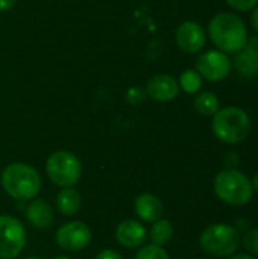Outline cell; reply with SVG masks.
Segmentation results:
<instances>
[{"mask_svg":"<svg viewBox=\"0 0 258 259\" xmlns=\"http://www.w3.org/2000/svg\"><path fill=\"white\" fill-rule=\"evenodd\" d=\"M211 42L224 53L240 52L249 35L245 21L234 12H219L208 23Z\"/></svg>","mask_w":258,"mask_h":259,"instance_id":"1","label":"cell"},{"mask_svg":"<svg viewBox=\"0 0 258 259\" xmlns=\"http://www.w3.org/2000/svg\"><path fill=\"white\" fill-rule=\"evenodd\" d=\"M3 190L17 202H27L38 196L41 190L40 173L23 162H14L5 167L0 176Z\"/></svg>","mask_w":258,"mask_h":259,"instance_id":"2","label":"cell"},{"mask_svg":"<svg viewBox=\"0 0 258 259\" xmlns=\"http://www.w3.org/2000/svg\"><path fill=\"white\" fill-rule=\"evenodd\" d=\"M211 131L225 144H239L251 134V118L239 106H225L213 115Z\"/></svg>","mask_w":258,"mask_h":259,"instance_id":"3","label":"cell"},{"mask_svg":"<svg viewBox=\"0 0 258 259\" xmlns=\"http://www.w3.org/2000/svg\"><path fill=\"white\" fill-rule=\"evenodd\" d=\"M213 188L216 196L231 206H243L249 203L254 194L249 178L236 168L219 171L214 178Z\"/></svg>","mask_w":258,"mask_h":259,"instance_id":"4","label":"cell"},{"mask_svg":"<svg viewBox=\"0 0 258 259\" xmlns=\"http://www.w3.org/2000/svg\"><path fill=\"white\" fill-rule=\"evenodd\" d=\"M199 246L211 256H231L240 246V234L236 228L225 223L211 225L201 234Z\"/></svg>","mask_w":258,"mask_h":259,"instance_id":"5","label":"cell"},{"mask_svg":"<svg viewBox=\"0 0 258 259\" xmlns=\"http://www.w3.org/2000/svg\"><path fill=\"white\" fill-rule=\"evenodd\" d=\"M46 173L49 179L61 187H75L82 175V165L78 156L68 150H56L46 161Z\"/></svg>","mask_w":258,"mask_h":259,"instance_id":"6","label":"cell"},{"mask_svg":"<svg viewBox=\"0 0 258 259\" xmlns=\"http://www.w3.org/2000/svg\"><path fill=\"white\" fill-rule=\"evenodd\" d=\"M26 246L23 223L11 215H0V259L17 258Z\"/></svg>","mask_w":258,"mask_h":259,"instance_id":"7","label":"cell"},{"mask_svg":"<svg viewBox=\"0 0 258 259\" xmlns=\"http://www.w3.org/2000/svg\"><path fill=\"white\" fill-rule=\"evenodd\" d=\"M195 70L208 82H220L230 76L233 64L228 53L220 50H208L196 59Z\"/></svg>","mask_w":258,"mask_h":259,"instance_id":"8","label":"cell"},{"mask_svg":"<svg viewBox=\"0 0 258 259\" xmlns=\"http://www.w3.org/2000/svg\"><path fill=\"white\" fill-rule=\"evenodd\" d=\"M56 244L67 252H79L91 241V231L82 222H68L58 228Z\"/></svg>","mask_w":258,"mask_h":259,"instance_id":"9","label":"cell"},{"mask_svg":"<svg viewBox=\"0 0 258 259\" xmlns=\"http://www.w3.org/2000/svg\"><path fill=\"white\" fill-rule=\"evenodd\" d=\"M175 39L178 47L190 55L199 53L207 42V33L204 27L198 21H182L176 32H175Z\"/></svg>","mask_w":258,"mask_h":259,"instance_id":"10","label":"cell"},{"mask_svg":"<svg viewBox=\"0 0 258 259\" xmlns=\"http://www.w3.org/2000/svg\"><path fill=\"white\" fill-rule=\"evenodd\" d=\"M146 94L155 102H172L179 94V83L170 74H155L146 83Z\"/></svg>","mask_w":258,"mask_h":259,"instance_id":"11","label":"cell"},{"mask_svg":"<svg viewBox=\"0 0 258 259\" xmlns=\"http://www.w3.org/2000/svg\"><path fill=\"white\" fill-rule=\"evenodd\" d=\"M117 243L125 249H138L146 243L148 231L137 220H125L116 229Z\"/></svg>","mask_w":258,"mask_h":259,"instance_id":"12","label":"cell"},{"mask_svg":"<svg viewBox=\"0 0 258 259\" xmlns=\"http://www.w3.org/2000/svg\"><path fill=\"white\" fill-rule=\"evenodd\" d=\"M134 209L140 220L154 223L163 215L164 206H163V202L160 200V197H157L155 194L143 193V194L137 196V199L134 202Z\"/></svg>","mask_w":258,"mask_h":259,"instance_id":"13","label":"cell"},{"mask_svg":"<svg viewBox=\"0 0 258 259\" xmlns=\"http://www.w3.org/2000/svg\"><path fill=\"white\" fill-rule=\"evenodd\" d=\"M24 215L27 222L38 229H46L53 223V211L46 200L32 199V202L26 206Z\"/></svg>","mask_w":258,"mask_h":259,"instance_id":"14","label":"cell"},{"mask_svg":"<svg viewBox=\"0 0 258 259\" xmlns=\"http://www.w3.org/2000/svg\"><path fill=\"white\" fill-rule=\"evenodd\" d=\"M56 206L59 209V212L65 217H73L76 215L81 208H82V197L81 194L68 187V188H62L58 196H56Z\"/></svg>","mask_w":258,"mask_h":259,"instance_id":"15","label":"cell"},{"mask_svg":"<svg viewBox=\"0 0 258 259\" xmlns=\"http://www.w3.org/2000/svg\"><path fill=\"white\" fill-rule=\"evenodd\" d=\"M231 64L243 77H255L258 74V58L245 49L236 53V58L231 61Z\"/></svg>","mask_w":258,"mask_h":259,"instance_id":"16","label":"cell"},{"mask_svg":"<svg viewBox=\"0 0 258 259\" xmlns=\"http://www.w3.org/2000/svg\"><path fill=\"white\" fill-rule=\"evenodd\" d=\"M193 106L198 114L204 117H213L219 111L220 102H219V97L213 91H202L196 94L193 100Z\"/></svg>","mask_w":258,"mask_h":259,"instance_id":"17","label":"cell"},{"mask_svg":"<svg viewBox=\"0 0 258 259\" xmlns=\"http://www.w3.org/2000/svg\"><path fill=\"white\" fill-rule=\"evenodd\" d=\"M149 238L152 240V244L160 246V247L169 244L172 241V238H173V226H172V223L169 220L158 219L151 226Z\"/></svg>","mask_w":258,"mask_h":259,"instance_id":"18","label":"cell"},{"mask_svg":"<svg viewBox=\"0 0 258 259\" xmlns=\"http://www.w3.org/2000/svg\"><path fill=\"white\" fill-rule=\"evenodd\" d=\"M179 88L187 94H198L202 87V77L196 70H186L179 76Z\"/></svg>","mask_w":258,"mask_h":259,"instance_id":"19","label":"cell"},{"mask_svg":"<svg viewBox=\"0 0 258 259\" xmlns=\"http://www.w3.org/2000/svg\"><path fill=\"white\" fill-rule=\"evenodd\" d=\"M135 259H170V256L163 247L155 244H148L138 249Z\"/></svg>","mask_w":258,"mask_h":259,"instance_id":"20","label":"cell"},{"mask_svg":"<svg viewBox=\"0 0 258 259\" xmlns=\"http://www.w3.org/2000/svg\"><path fill=\"white\" fill-rule=\"evenodd\" d=\"M243 246L245 249L252 253V255H258V228L257 229H251L245 234L243 237Z\"/></svg>","mask_w":258,"mask_h":259,"instance_id":"21","label":"cell"},{"mask_svg":"<svg viewBox=\"0 0 258 259\" xmlns=\"http://www.w3.org/2000/svg\"><path fill=\"white\" fill-rule=\"evenodd\" d=\"M230 8L237 12H248L252 11L258 5V0H225Z\"/></svg>","mask_w":258,"mask_h":259,"instance_id":"22","label":"cell"},{"mask_svg":"<svg viewBox=\"0 0 258 259\" xmlns=\"http://www.w3.org/2000/svg\"><path fill=\"white\" fill-rule=\"evenodd\" d=\"M243 49H245L246 52L252 53L254 56H257L258 58V35L257 36H249Z\"/></svg>","mask_w":258,"mask_h":259,"instance_id":"23","label":"cell"},{"mask_svg":"<svg viewBox=\"0 0 258 259\" xmlns=\"http://www.w3.org/2000/svg\"><path fill=\"white\" fill-rule=\"evenodd\" d=\"M94 259H123L120 256V253L119 252H116V250H113V249H105V250H102V252H99L97 253V256Z\"/></svg>","mask_w":258,"mask_h":259,"instance_id":"24","label":"cell"},{"mask_svg":"<svg viewBox=\"0 0 258 259\" xmlns=\"http://www.w3.org/2000/svg\"><path fill=\"white\" fill-rule=\"evenodd\" d=\"M224 159H225V164H227V165H231V167H234V165H237V164L240 162L239 155L234 153V152H228V153L224 156Z\"/></svg>","mask_w":258,"mask_h":259,"instance_id":"25","label":"cell"},{"mask_svg":"<svg viewBox=\"0 0 258 259\" xmlns=\"http://www.w3.org/2000/svg\"><path fill=\"white\" fill-rule=\"evenodd\" d=\"M15 0H0V12H6L11 8H14Z\"/></svg>","mask_w":258,"mask_h":259,"instance_id":"26","label":"cell"},{"mask_svg":"<svg viewBox=\"0 0 258 259\" xmlns=\"http://www.w3.org/2000/svg\"><path fill=\"white\" fill-rule=\"evenodd\" d=\"M251 24H252L254 30L258 33V5L252 9V12H251Z\"/></svg>","mask_w":258,"mask_h":259,"instance_id":"27","label":"cell"},{"mask_svg":"<svg viewBox=\"0 0 258 259\" xmlns=\"http://www.w3.org/2000/svg\"><path fill=\"white\" fill-rule=\"evenodd\" d=\"M230 259H255L251 255H246V253H239V255H233Z\"/></svg>","mask_w":258,"mask_h":259,"instance_id":"28","label":"cell"},{"mask_svg":"<svg viewBox=\"0 0 258 259\" xmlns=\"http://www.w3.org/2000/svg\"><path fill=\"white\" fill-rule=\"evenodd\" d=\"M251 185H252V190L258 193V173L254 175V178H252V181H251Z\"/></svg>","mask_w":258,"mask_h":259,"instance_id":"29","label":"cell"},{"mask_svg":"<svg viewBox=\"0 0 258 259\" xmlns=\"http://www.w3.org/2000/svg\"><path fill=\"white\" fill-rule=\"evenodd\" d=\"M53 259H71V258H68V256H56V258H53Z\"/></svg>","mask_w":258,"mask_h":259,"instance_id":"30","label":"cell"},{"mask_svg":"<svg viewBox=\"0 0 258 259\" xmlns=\"http://www.w3.org/2000/svg\"><path fill=\"white\" fill-rule=\"evenodd\" d=\"M26 259H40V258H36V256H29V258H26Z\"/></svg>","mask_w":258,"mask_h":259,"instance_id":"31","label":"cell"}]
</instances>
